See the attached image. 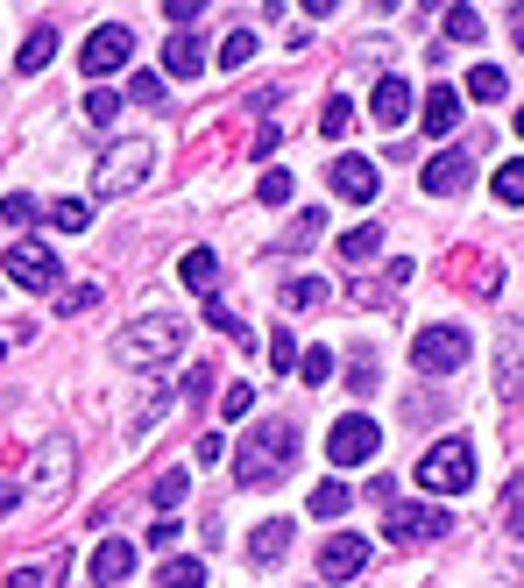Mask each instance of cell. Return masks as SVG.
I'll return each instance as SVG.
<instances>
[{
	"mask_svg": "<svg viewBox=\"0 0 524 588\" xmlns=\"http://www.w3.org/2000/svg\"><path fill=\"white\" fill-rule=\"evenodd\" d=\"M291 469H298V426L291 418H263V433L234 454V482L242 489H277Z\"/></svg>",
	"mask_w": 524,
	"mask_h": 588,
	"instance_id": "1",
	"label": "cell"
},
{
	"mask_svg": "<svg viewBox=\"0 0 524 588\" xmlns=\"http://www.w3.org/2000/svg\"><path fill=\"white\" fill-rule=\"evenodd\" d=\"M177 348H185V320H171V312L128 320L121 334H114V355H121L128 369H163V361H177Z\"/></svg>",
	"mask_w": 524,
	"mask_h": 588,
	"instance_id": "2",
	"label": "cell"
},
{
	"mask_svg": "<svg viewBox=\"0 0 524 588\" xmlns=\"http://www.w3.org/2000/svg\"><path fill=\"white\" fill-rule=\"evenodd\" d=\"M411 475H418V489H426V496H461L475 482V447L461 440V433H454V440H432L426 454H418Z\"/></svg>",
	"mask_w": 524,
	"mask_h": 588,
	"instance_id": "3",
	"label": "cell"
},
{
	"mask_svg": "<svg viewBox=\"0 0 524 588\" xmlns=\"http://www.w3.org/2000/svg\"><path fill=\"white\" fill-rule=\"evenodd\" d=\"M149 171H156V149H149V135L114 142L107 157H100V171H93V192H100V199H121V192H135Z\"/></svg>",
	"mask_w": 524,
	"mask_h": 588,
	"instance_id": "4",
	"label": "cell"
},
{
	"mask_svg": "<svg viewBox=\"0 0 524 588\" xmlns=\"http://www.w3.org/2000/svg\"><path fill=\"white\" fill-rule=\"evenodd\" d=\"M376 454H383L376 418H369V412H340L334 433H326V461H334V469H369Z\"/></svg>",
	"mask_w": 524,
	"mask_h": 588,
	"instance_id": "5",
	"label": "cell"
},
{
	"mask_svg": "<svg viewBox=\"0 0 524 588\" xmlns=\"http://www.w3.org/2000/svg\"><path fill=\"white\" fill-rule=\"evenodd\" d=\"M128 57H135V28H128V22H100L93 36H85L79 65H85V79H114Z\"/></svg>",
	"mask_w": 524,
	"mask_h": 588,
	"instance_id": "6",
	"label": "cell"
},
{
	"mask_svg": "<svg viewBox=\"0 0 524 588\" xmlns=\"http://www.w3.org/2000/svg\"><path fill=\"white\" fill-rule=\"evenodd\" d=\"M468 355H475V341L461 334V326H426V334L411 341V361H418L426 376H454Z\"/></svg>",
	"mask_w": 524,
	"mask_h": 588,
	"instance_id": "7",
	"label": "cell"
},
{
	"mask_svg": "<svg viewBox=\"0 0 524 588\" xmlns=\"http://www.w3.org/2000/svg\"><path fill=\"white\" fill-rule=\"evenodd\" d=\"M71 440L57 433V440H43V475L28 482V496H36V510H50V504H65V489H71Z\"/></svg>",
	"mask_w": 524,
	"mask_h": 588,
	"instance_id": "8",
	"label": "cell"
},
{
	"mask_svg": "<svg viewBox=\"0 0 524 588\" xmlns=\"http://www.w3.org/2000/svg\"><path fill=\"white\" fill-rule=\"evenodd\" d=\"M446 510L440 504H391V518H383V532L397 539V546H418V539H440L446 532Z\"/></svg>",
	"mask_w": 524,
	"mask_h": 588,
	"instance_id": "9",
	"label": "cell"
},
{
	"mask_svg": "<svg viewBox=\"0 0 524 588\" xmlns=\"http://www.w3.org/2000/svg\"><path fill=\"white\" fill-rule=\"evenodd\" d=\"M0 269H8V277L22 284V291H50V284H57V255L43 249V241H14Z\"/></svg>",
	"mask_w": 524,
	"mask_h": 588,
	"instance_id": "10",
	"label": "cell"
},
{
	"mask_svg": "<svg viewBox=\"0 0 524 588\" xmlns=\"http://www.w3.org/2000/svg\"><path fill=\"white\" fill-rule=\"evenodd\" d=\"M369 567V539L362 532H334L319 546V581H354Z\"/></svg>",
	"mask_w": 524,
	"mask_h": 588,
	"instance_id": "11",
	"label": "cell"
},
{
	"mask_svg": "<svg viewBox=\"0 0 524 588\" xmlns=\"http://www.w3.org/2000/svg\"><path fill=\"white\" fill-rule=\"evenodd\" d=\"M468 177H475V157H468V149H440V157L426 163V177H418V185H426L432 199H461V192H468Z\"/></svg>",
	"mask_w": 524,
	"mask_h": 588,
	"instance_id": "12",
	"label": "cell"
},
{
	"mask_svg": "<svg viewBox=\"0 0 524 588\" xmlns=\"http://www.w3.org/2000/svg\"><path fill=\"white\" fill-rule=\"evenodd\" d=\"M326 185H334L348 206H369V199H376V185H383V177H376V163H369V157H340Z\"/></svg>",
	"mask_w": 524,
	"mask_h": 588,
	"instance_id": "13",
	"label": "cell"
},
{
	"mask_svg": "<svg viewBox=\"0 0 524 588\" xmlns=\"http://www.w3.org/2000/svg\"><path fill=\"white\" fill-rule=\"evenodd\" d=\"M369 120H376V128H404V120H411V85L397 79H376V93H369Z\"/></svg>",
	"mask_w": 524,
	"mask_h": 588,
	"instance_id": "14",
	"label": "cell"
},
{
	"mask_svg": "<svg viewBox=\"0 0 524 588\" xmlns=\"http://www.w3.org/2000/svg\"><path fill=\"white\" fill-rule=\"evenodd\" d=\"M135 575V546L128 539H100L93 546V588H121Z\"/></svg>",
	"mask_w": 524,
	"mask_h": 588,
	"instance_id": "15",
	"label": "cell"
},
{
	"mask_svg": "<svg viewBox=\"0 0 524 588\" xmlns=\"http://www.w3.org/2000/svg\"><path fill=\"white\" fill-rule=\"evenodd\" d=\"M283 553H291V518H263L256 532H248V561H256V567H277Z\"/></svg>",
	"mask_w": 524,
	"mask_h": 588,
	"instance_id": "16",
	"label": "cell"
},
{
	"mask_svg": "<svg viewBox=\"0 0 524 588\" xmlns=\"http://www.w3.org/2000/svg\"><path fill=\"white\" fill-rule=\"evenodd\" d=\"M163 71H171V79H199L206 71V43L191 36V28H177V36L163 43Z\"/></svg>",
	"mask_w": 524,
	"mask_h": 588,
	"instance_id": "17",
	"label": "cell"
},
{
	"mask_svg": "<svg viewBox=\"0 0 524 588\" xmlns=\"http://www.w3.org/2000/svg\"><path fill=\"white\" fill-rule=\"evenodd\" d=\"M418 120H426V135H454V120H461V93H454V85H432L426 107H418Z\"/></svg>",
	"mask_w": 524,
	"mask_h": 588,
	"instance_id": "18",
	"label": "cell"
},
{
	"mask_svg": "<svg viewBox=\"0 0 524 588\" xmlns=\"http://www.w3.org/2000/svg\"><path fill=\"white\" fill-rule=\"evenodd\" d=\"M177 277H185V291L213 298V284H220V255H213V249H185V263H177Z\"/></svg>",
	"mask_w": 524,
	"mask_h": 588,
	"instance_id": "19",
	"label": "cell"
},
{
	"mask_svg": "<svg viewBox=\"0 0 524 588\" xmlns=\"http://www.w3.org/2000/svg\"><path fill=\"white\" fill-rule=\"evenodd\" d=\"M50 57H57V28H50V22H36V28L22 36V57H14V65H22L28 79H36V71L50 65Z\"/></svg>",
	"mask_w": 524,
	"mask_h": 588,
	"instance_id": "20",
	"label": "cell"
},
{
	"mask_svg": "<svg viewBox=\"0 0 524 588\" xmlns=\"http://www.w3.org/2000/svg\"><path fill=\"white\" fill-rule=\"evenodd\" d=\"M497 397H524V334H503V376Z\"/></svg>",
	"mask_w": 524,
	"mask_h": 588,
	"instance_id": "21",
	"label": "cell"
},
{
	"mask_svg": "<svg viewBox=\"0 0 524 588\" xmlns=\"http://www.w3.org/2000/svg\"><path fill=\"white\" fill-rule=\"evenodd\" d=\"M468 100H482V107H497V100H511V79H503L497 65H475V71H468Z\"/></svg>",
	"mask_w": 524,
	"mask_h": 588,
	"instance_id": "22",
	"label": "cell"
},
{
	"mask_svg": "<svg viewBox=\"0 0 524 588\" xmlns=\"http://www.w3.org/2000/svg\"><path fill=\"white\" fill-rule=\"evenodd\" d=\"M326 298H334V291H326L319 277H291V284H283V312H312V305H326Z\"/></svg>",
	"mask_w": 524,
	"mask_h": 588,
	"instance_id": "23",
	"label": "cell"
},
{
	"mask_svg": "<svg viewBox=\"0 0 524 588\" xmlns=\"http://www.w3.org/2000/svg\"><path fill=\"white\" fill-rule=\"evenodd\" d=\"M50 228L57 234H85V228H93V206H85V199H57L50 206Z\"/></svg>",
	"mask_w": 524,
	"mask_h": 588,
	"instance_id": "24",
	"label": "cell"
},
{
	"mask_svg": "<svg viewBox=\"0 0 524 588\" xmlns=\"http://www.w3.org/2000/svg\"><path fill=\"white\" fill-rule=\"evenodd\" d=\"M248 57H256V28H234V36L220 43V57H213V65H220V71H242Z\"/></svg>",
	"mask_w": 524,
	"mask_h": 588,
	"instance_id": "25",
	"label": "cell"
},
{
	"mask_svg": "<svg viewBox=\"0 0 524 588\" xmlns=\"http://www.w3.org/2000/svg\"><path fill=\"white\" fill-rule=\"evenodd\" d=\"M206 320H213V326H220V334H228V341H242V348H256V334H248V326H242V312H234V305H220V298H206Z\"/></svg>",
	"mask_w": 524,
	"mask_h": 588,
	"instance_id": "26",
	"label": "cell"
},
{
	"mask_svg": "<svg viewBox=\"0 0 524 588\" xmlns=\"http://www.w3.org/2000/svg\"><path fill=\"white\" fill-rule=\"evenodd\" d=\"M376 249H383L376 228H348V234H340V263H369Z\"/></svg>",
	"mask_w": 524,
	"mask_h": 588,
	"instance_id": "27",
	"label": "cell"
},
{
	"mask_svg": "<svg viewBox=\"0 0 524 588\" xmlns=\"http://www.w3.org/2000/svg\"><path fill=\"white\" fill-rule=\"evenodd\" d=\"M319 135H334V142H348V135H354V107H348V100H326Z\"/></svg>",
	"mask_w": 524,
	"mask_h": 588,
	"instance_id": "28",
	"label": "cell"
},
{
	"mask_svg": "<svg viewBox=\"0 0 524 588\" xmlns=\"http://www.w3.org/2000/svg\"><path fill=\"white\" fill-rule=\"evenodd\" d=\"M348 510V482H319L312 489V518H340Z\"/></svg>",
	"mask_w": 524,
	"mask_h": 588,
	"instance_id": "29",
	"label": "cell"
},
{
	"mask_svg": "<svg viewBox=\"0 0 524 588\" xmlns=\"http://www.w3.org/2000/svg\"><path fill=\"white\" fill-rule=\"evenodd\" d=\"M185 489H191L185 469H163V475H156V510H177V504H185Z\"/></svg>",
	"mask_w": 524,
	"mask_h": 588,
	"instance_id": "30",
	"label": "cell"
},
{
	"mask_svg": "<svg viewBox=\"0 0 524 588\" xmlns=\"http://www.w3.org/2000/svg\"><path fill=\"white\" fill-rule=\"evenodd\" d=\"M163 588H206V561H163Z\"/></svg>",
	"mask_w": 524,
	"mask_h": 588,
	"instance_id": "31",
	"label": "cell"
},
{
	"mask_svg": "<svg viewBox=\"0 0 524 588\" xmlns=\"http://www.w3.org/2000/svg\"><path fill=\"white\" fill-rule=\"evenodd\" d=\"M482 36V14L475 8H446V43H475Z\"/></svg>",
	"mask_w": 524,
	"mask_h": 588,
	"instance_id": "32",
	"label": "cell"
},
{
	"mask_svg": "<svg viewBox=\"0 0 524 588\" xmlns=\"http://www.w3.org/2000/svg\"><path fill=\"white\" fill-rule=\"evenodd\" d=\"M114 114H121V100H114L107 85H85V120H93V128H107Z\"/></svg>",
	"mask_w": 524,
	"mask_h": 588,
	"instance_id": "33",
	"label": "cell"
},
{
	"mask_svg": "<svg viewBox=\"0 0 524 588\" xmlns=\"http://www.w3.org/2000/svg\"><path fill=\"white\" fill-rule=\"evenodd\" d=\"M497 199H503V206H524V157H511V163L497 171Z\"/></svg>",
	"mask_w": 524,
	"mask_h": 588,
	"instance_id": "34",
	"label": "cell"
},
{
	"mask_svg": "<svg viewBox=\"0 0 524 588\" xmlns=\"http://www.w3.org/2000/svg\"><path fill=\"white\" fill-rule=\"evenodd\" d=\"M319 228H326V214L312 206V214H298V220H291V234H283L277 249H312V234H319Z\"/></svg>",
	"mask_w": 524,
	"mask_h": 588,
	"instance_id": "35",
	"label": "cell"
},
{
	"mask_svg": "<svg viewBox=\"0 0 524 588\" xmlns=\"http://www.w3.org/2000/svg\"><path fill=\"white\" fill-rule=\"evenodd\" d=\"M298 355H305V348H298V341L277 326V334H269V369H277V376H291V369H298Z\"/></svg>",
	"mask_w": 524,
	"mask_h": 588,
	"instance_id": "36",
	"label": "cell"
},
{
	"mask_svg": "<svg viewBox=\"0 0 524 588\" xmlns=\"http://www.w3.org/2000/svg\"><path fill=\"white\" fill-rule=\"evenodd\" d=\"M100 305V284H71L65 298H57V312H65V320H79V312H93Z\"/></svg>",
	"mask_w": 524,
	"mask_h": 588,
	"instance_id": "37",
	"label": "cell"
},
{
	"mask_svg": "<svg viewBox=\"0 0 524 588\" xmlns=\"http://www.w3.org/2000/svg\"><path fill=\"white\" fill-rule=\"evenodd\" d=\"M128 100H135V107H163V79H156V71H135V79H128Z\"/></svg>",
	"mask_w": 524,
	"mask_h": 588,
	"instance_id": "38",
	"label": "cell"
},
{
	"mask_svg": "<svg viewBox=\"0 0 524 588\" xmlns=\"http://www.w3.org/2000/svg\"><path fill=\"white\" fill-rule=\"evenodd\" d=\"M298 376H305V383L319 390L326 376H334V355H326V348H305V355H298Z\"/></svg>",
	"mask_w": 524,
	"mask_h": 588,
	"instance_id": "39",
	"label": "cell"
},
{
	"mask_svg": "<svg viewBox=\"0 0 524 588\" xmlns=\"http://www.w3.org/2000/svg\"><path fill=\"white\" fill-rule=\"evenodd\" d=\"M256 412V390L248 383H228V397H220V418H248Z\"/></svg>",
	"mask_w": 524,
	"mask_h": 588,
	"instance_id": "40",
	"label": "cell"
},
{
	"mask_svg": "<svg viewBox=\"0 0 524 588\" xmlns=\"http://www.w3.org/2000/svg\"><path fill=\"white\" fill-rule=\"evenodd\" d=\"M263 206H291V171H263Z\"/></svg>",
	"mask_w": 524,
	"mask_h": 588,
	"instance_id": "41",
	"label": "cell"
},
{
	"mask_svg": "<svg viewBox=\"0 0 524 588\" xmlns=\"http://www.w3.org/2000/svg\"><path fill=\"white\" fill-rule=\"evenodd\" d=\"M503 524H511V532H524V475L511 482V496H503Z\"/></svg>",
	"mask_w": 524,
	"mask_h": 588,
	"instance_id": "42",
	"label": "cell"
},
{
	"mask_svg": "<svg viewBox=\"0 0 524 588\" xmlns=\"http://www.w3.org/2000/svg\"><path fill=\"white\" fill-rule=\"evenodd\" d=\"M199 8H206V0H163V14H171V28H191V22H199Z\"/></svg>",
	"mask_w": 524,
	"mask_h": 588,
	"instance_id": "43",
	"label": "cell"
},
{
	"mask_svg": "<svg viewBox=\"0 0 524 588\" xmlns=\"http://www.w3.org/2000/svg\"><path fill=\"white\" fill-rule=\"evenodd\" d=\"M28 214H36V199H28V192H8V199H0V220H14V228H22Z\"/></svg>",
	"mask_w": 524,
	"mask_h": 588,
	"instance_id": "44",
	"label": "cell"
},
{
	"mask_svg": "<svg viewBox=\"0 0 524 588\" xmlns=\"http://www.w3.org/2000/svg\"><path fill=\"white\" fill-rule=\"evenodd\" d=\"M206 390H213V361H199V369L185 376V397H191V404H206Z\"/></svg>",
	"mask_w": 524,
	"mask_h": 588,
	"instance_id": "45",
	"label": "cell"
},
{
	"mask_svg": "<svg viewBox=\"0 0 524 588\" xmlns=\"http://www.w3.org/2000/svg\"><path fill=\"white\" fill-rule=\"evenodd\" d=\"M50 567H57V561H43V567H14L8 588H43V581H50Z\"/></svg>",
	"mask_w": 524,
	"mask_h": 588,
	"instance_id": "46",
	"label": "cell"
},
{
	"mask_svg": "<svg viewBox=\"0 0 524 588\" xmlns=\"http://www.w3.org/2000/svg\"><path fill=\"white\" fill-rule=\"evenodd\" d=\"M348 383H354V390H369V383H376V355H369V348H362V355H354V369H348Z\"/></svg>",
	"mask_w": 524,
	"mask_h": 588,
	"instance_id": "47",
	"label": "cell"
},
{
	"mask_svg": "<svg viewBox=\"0 0 524 588\" xmlns=\"http://www.w3.org/2000/svg\"><path fill=\"white\" fill-rule=\"evenodd\" d=\"M149 546H156V553L177 546V518H156V524H149Z\"/></svg>",
	"mask_w": 524,
	"mask_h": 588,
	"instance_id": "48",
	"label": "cell"
},
{
	"mask_svg": "<svg viewBox=\"0 0 524 588\" xmlns=\"http://www.w3.org/2000/svg\"><path fill=\"white\" fill-rule=\"evenodd\" d=\"M191 454H199V461H206V469H213V461H220V454H228V440H220V433H206V440H199V447H191Z\"/></svg>",
	"mask_w": 524,
	"mask_h": 588,
	"instance_id": "49",
	"label": "cell"
},
{
	"mask_svg": "<svg viewBox=\"0 0 524 588\" xmlns=\"http://www.w3.org/2000/svg\"><path fill=\"white\" fill-rule=\"evenodd\" d=\"M14 504H22V482H0V518H8Z\"/></svg>",
	"mask_w": 524,
	"mask_h": 588,
	"instance_id": "50",
	"label": "cell"
},
{
	"mask_svg": "<svg viewBox=\"0 0 524 588\" xmlns=\"http://www.w3.org/2000/svg\"><path fill=\"white\" fill-rule=\"evenodd\" d=\"M511 43H517V50H524V0H517V8H511Z\"/></svg>",
	"mask_w": 524,
	"mask_h": 588,
	"instance_id": "51",
	"label": "cell"
},
{
	"mask_svg": "<svg viewBox=\"0 0 524 588\" xmlns=\"http://www.w3.org/2000/svg\"><path fill=\"white\" fill-rule=\"evenodd\" d=\"M511 128H517V135H524V107H517V114H511Z\"/></svg>",
	"mask_w": 524,
	"mask_h": 588,
	"instance_id": "52",
	"label": "cell"
},
{
	"mask_svg": "<svg viewBox=\"0 0 524 588\" xmlns=\"http://www.w3.org/2000/svg\"><path fill=\"white\" fill-rule=\"evenodd\" d=\"M0 361H8V341H0Z\"/></svg>",
	"mask_w": 524,
	"mask_h": 588,
	"instance_id": "53",
	"label": "cell"
}]
</instances>
